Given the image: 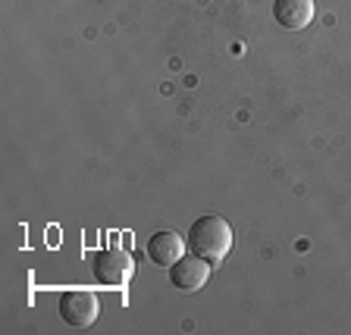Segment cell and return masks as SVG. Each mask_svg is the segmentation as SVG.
I'll use <instances>...</instances> for the list:
<instances>
[{"label": "cell", "instance_id": "cell-1", "mask_svg": "<svg viewBox=\"0 0 351 335\" xmlns=\"http://www.w3.org/2000/svg\"><path fill=\"white\" fill-rule=\"evenodd\" d=\"M189 251L197 257L210 260L213 266L223 263L232 251V226L223 216H201L195 219V226L189 229Z\"/></svg>", "mask_w": 351, "mask_h": 335}, {"label": "cell", "instance_id": "cell-2", "mask_svg": "<svg viewBox=\"0 0 351 335\" xmlns=\"http://www.w3.org/2000/svg\"><path fill=\"white\" fill-rule=\"evenodd\" d=\"M57 310H60V320H63L66 326L88 329V326H95L97 317H101V301H97L91 292H85V288H69V292L60 295Z\"/></svg>", "mask_w": 351, "mask_h": 335}, {"label": "cell", "instance_id": "cell-3", "mask_svg": "<svg viewBox=\"0 0 351 335\" xmlns=\"http://www.w3.org/2000/svg\"><path fill=\"white\" fill-rule=\"evenodd\" d=\"M91 270H95V279L101 285H107V288H123L132 279V273H135V260H132V254H125L123 248H101L95 254Z\"/></svg>", "mask_w": 351, "mask_h": 335}, {"label": "cell", "instance_id": "cell-4", "mask_svg": "<svg viewBox=\"0 0 351 335\" xmlns=\"http://www.w3.org/2000/svg\"><path fill=\"white\" fill-rule=\"evenodd\" d=\"M210 270H213L210 260H204V257H197V254H185L169 266V282H173L179 292H197V288L207 285Z\"/></svg>", "mask_w": 351, "mask_h": 335}, {"label": "cell", "instance_id": "cell-5", "mask_svg": "<svg viewBox=\"0 0 351 335\" xmlns=\"http://www.w3.org/2000/svg\"><path fill=\"white\" fill-rule=\"evenodd\" d=\"M317 16L314 0H273V19L289 32L307 29Z\"/></svg>", "mask_w": 351, "mask_h": 335}, {"label": "cell", "instance_id": "cell-6", "mask_svg": "<svg viewBox=\"0 0 351 335\" xmlns=\"http://www.w3.org/2000/svg\"><path fill=\"white\" fill-rule=\"evenodd\" d=\"M185 248H189V241L179 232H157L147 241V257H151V263L169 270L179 257H185Z\"/></svg>", "mask_w": 351, "mask_h": 335}]
</instances>
